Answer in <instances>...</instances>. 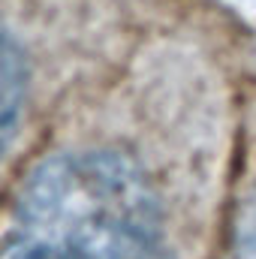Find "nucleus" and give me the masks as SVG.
<instances>
[{
  "mask_svg": "<svg viewBox=\"0 0 256 259\" xmlns=\"http://www.w3.org/2000/svg\"><path fill=\"white\" fill-rule=\"evenodd\" d=\"M3 259H178L148 178L115 151L39 166L15 202Z\"/></svg>",
  "mask_w": 256,
  "mask_h": 259,
  "instance_id": "1",
  "label": "nucleus"
},
{
  "mask_svg": "<svg viewBox=\"0 0 256 259\" xmlns=\"http://www.w3.org/2000/svg\"><path fill=\"white\" fill-rule=\"evenodd\" d=\"M27 88H30V66L21 46L0 30V157L6 145L12 142L15 127L21 121L24 103H27Z\"/></svg>",
  "mask_w": 256,
  "mask_h": 259,
  "instance_id": "2",
  "label": "nucleus"
},
{
  "mask_svg": "<svg viewBox=\"0 0 256 259\" xmlns=\"http://www.w3.org/2000/svg\"><path fill=\"white\" fill-rule=\"evenodd\" d=\"M229 259H256V199L247 205V211L235 226Z\"/></svg>",
  "mask_w": 256,
  "mask_h": 259,
  "instance_id": "3",
  "label": "nucleus"
}]
</instances>
